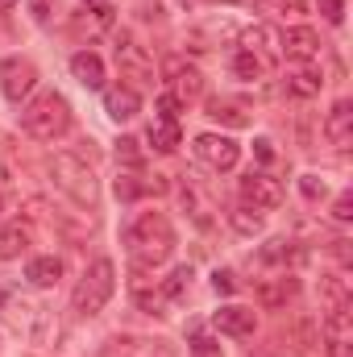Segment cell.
<instances>
[{
	"label": "cell",
	"instance_id": "1",
	"mask_svg": "<svg viewBox=\"0 0 353 357\" xmlns=\"http://www.w3.org/2000/svg\"><path fill=\"white\" fill-rule=\"evenodd\" d=\"M125 245H129L133 266L154 270L175 254V229L163 212H137L125 229Z\"/></svg>",
	"mask_w": 353,
	"mask_h": 357
},
{
	"label": "cell",
	"instance_id": "2",
	"mask_svg": "<svg viewBox=\"0 0 353 357\" xmlns=\"http://www.w3.org/2000/svg\"><path fill=\"white\" fill-rule=\"evenodd\" d=\"M21 129L38 142H54L71 129V104L59 91H42L21 108Z\"/></svg>",
	"mask_w": 353,
	"mask_h": 357
},
{
	"label": "cell",
	"instance_id": "3",
	"mask_svg": "<svg viewBox=\"0 0 353 357\" xmlns=\"http://www.w3.org/2000/svg\"><path fill=\"white\" fill-rule=\"evenodd\" d=\"M112 291H117V266H112L108 258H96V262L84 270V278L75 282L71 312H75V316H96V312H104V303L112 299Z\"/></svg>",
	"mask_w": 353,
	"mask_h": 357
},
{
	"label": "cell",
	"instance_id": "4",
	"mask_svg": "<svg viewBox=\"0 0 353 357\" xmlns=\"http://www.w3.org/2000/svg\"><path fill=\"white\" fill-rule=\"evenodd\" d=\"M50 175H54V187L67 191L80 208H96V204H100L96 175H91V167L80 158V154H59V158L50 162Z\"/></svg>",
	"mask_w": 353,
	"mask_h": 357
},
{
	"label": "cell",
	"instance_id": "5",
	"mask_svg": "<svg viewBox=\"0 0 353 357\" xmlns=\"http://www.w3.org/2000/svg\"><path fill=\"white\" fill-rule=\"evenodd\" d=\"M117 67H121V79L129 84H154V59L146 54V46L133 38V33H117Z\"/></svg>",
	"mask_w": 353,
	"mask_h": 357
},
{
	"label": "cell",
	"instance_id": "6",
	"mask_svg": "<svg viewBox=\"0 0 353 357\" xmlns=\"http://www.w3.org/2000/svg\"><path fill=\"white\" fill-rule=\"evenodd\" d=\"M191 150H195V158H200L204 167H212V171H233L237 158H241V146H237L233 137H216V133H200Z\"/></svg>",
	"mask_w": 353,
	"mask_h": 357
},
{
	"label": "cell",
	"instance_id": "7",
	"mask_svg": "<svg viewBox=\"0 0 353 357\" xmlns=\"http://www.w3.org/2000/svg\"><path fill=\"white\" fill-rule=\"evenodd\" d=\"M241 199L254 204V208H262V212H270V208H278V204L287 199V191H283V183H278L274 175L250 171V175L241 178Z\"/></svg>",
	"mask_w": 353,
	"mask_h": 357
},
{
	"label": "cell",
	"instance_id": "8",
	"mask_svg": "<svg viewBox=\"0 0 353 357\" xmlns=\"http://www.w3.org/2000/svg\"><path fill=\"white\" fill-rule=\"evenodd\" d=\"M33 84H38V67L29 59H4L0 63V88H4V96L13 104H21L33 91Z\"/></svg>",
	"mask_w": 353,
	"mask_h": 357
},
{
	"label": "cell",
	"instance_id": "9",
	"mask_svg": "<svg viewBox=\"0 0 353 357\" xmlns=\"http://www.w3.org/2000/svg\"><path fill=\"white\" fill-rule=\"evenodd\" d=\"M163 79L171 84V96H179L183 104H187V100H195V96L204 91V75H200L191 63H183L179 54H171V59L163 63Z\"/></svg>",
	"mask_w": 353,
	"mask_h": 357
},
{
	"label": "cell",
	"instance_id": "10",
	"mask_svg": "<svg viewBox=\"0 0 353 357\" xmlns=\"http://www.w3.org/2000/svg\"><path fill=\"white\" fill-rule=\"evenodd\" d=\"M241 50L246 54H254L258 63L266 67H274L278 59H283V46H278V29H270V25H250L246 33H241Z\"/></svg>",
	"mask_w": 353,
	"mask_h": 357
},
{
	"label": "cell",
	"instance_id": "11",
	"mask_svg": "<svg viewBox=\"0 0 353 357\" xmlns=\"http://www.w3.org/2000/svg\"><path fill=\"white\" fill-rule=\"evenodd\" d=\"M324 345L329 357H353V316L350 307H333L324 320Z\"/></svg>",
	"mask_w": 353,
	"mask_h": 357
},
{
	"label": "cell",
	"instance_id": "12",
	"mask_svg": "<svg viewBox=\"0 0 353 357\" xmlns=\"http://www.w3.org/2000/svg\"><path fill=\"white\" fill-rule=\"evenodd\" d=\"M278 46H283V59L312 63V59L320 54V33L308 29V25H291L287 33H278Z\"/></svg>",
	"mask_w": 353,
	"mask_h": 357
},
{
	"label": "cell",
	"instance_id": "13",
	"mask_svg": "<svg viewBox=\"0 0 353 357\" xmlns=\"http://www.w3.org/2000/svg\"><path fill=\"white\" fill-rule=\"evenodd\" d=\"M324 137L337 150H350L353 146V104L350 100H337L333 104V112L324 116Z\"/></svg>",
	"mask_w": 353,
	"mask_h": 357
},
{
	"label": "cell",
	"instance_id": "14",
	"mask_svg": "<svg viewBox=\"0 0 353 357\" xmlns=\"http://www.w3.org/2000/svg\"><path fill=\"white\" fill-rule=\"evenodd\" d=\"M179 199H183V208H187V216L200 225V229H212V212H216V204H212V195L200 187V183H183L179 187Z\"/></svg>",
	"mask_w": 353,
	"mask_h": 357
},
{
	"label": "cell",
	"instance_id": "15",
	"mask_svg": "<svg viewBox=\"0 0 353 357\" xmlns=\"http://www.w3.org/2000/svg\"><path fill=\"white\" fill-rule=\"evenodd\" d=\"M104 112L121 125V121H133L137 112H142V96L137 88H129V84H121V88H108L104 91Z\"/></svg>",
	"mask_w": 353,
	"mask_h": 357
},
{
	"label": "cell",
	"instance_id": "16",
	"mask_svg": "<svg viewBox=\"0 0 353 357\" xmlns=\"http://www.w3.org/2000/svg\"><path fill=\"white\" fill-rule=\"evenodd\" d=\"M254 324H258V316H254L250 307H220V312L212 316V328L225 333V337H250Z\"/></svg>",
	"mask_w": 353,
	"mask_h": 357
},
{
	"label": "cell",
	"instance_id": "17",
	"mask_svg": "<svg viewBox=\"0 0 353 357\" xmlns=\"http://www.w3.org/2000/svg\"><path fill=\"white\" fill-rule=\"evenodd\" d=\"M71 75H75L88 91H100V88H104V63H100V54L80 50V54L71 59Z\"/></svg>",
	"mask_w": 353,
	"mask_h": 357
},
{
	"label": "cell",
	"instance_id": "18",
	"mask_svg": "<svg viewBox=\"0 0 353 357\" xmlns=\"http://www.w3.org/2000/svg\"><path fill=\"white\" fill-rule=\"evenodd\" d=\"M29 237H33V233H29V220H21V216H17V220H8V225L0 229V258H4V262H8V258H17V254L29 245Z\"/></svg>",
	"mask_w": 353,
	"mask_h": 357
},
{
	"label": "cell",
	"instance_id": "19",
	"mask_svg": "<svg viewBox=\"0 0 353 357\" xmlns=\"http://www.w3.org/2000/svg\"><path fill=\"white\" fill-rule=\"evenodd\" d=\"M208 116L220 121V125H233V129H246L250 125V108L241 100H212L208 104Z\"/></svg>",
	"mask_w": 353,
	"mask_h": 357
},
{
	"label": "cell",
	"instance_id": "20",
	"mask_svg": "<svg viewBox=\"0 0 353 357\" xmlns=\"http://www.w3.org/2000/svg\"><path fill=\"white\" fill-rule=\"evenodd\" d=\"M150 142H154L158 154H175L179 150V121L154 116V121H150Z\"/></svg>",
	"mask_w": 353,
	"mask_h": 357
},
{
	"label": "cell",
	"instance_id": "21",
	"mask_svg": "<svg viewBox=\"0 0 353 357\" xmlns=\"http://www.w3.org/2000/svg\"><path fill=\"white\" fill-rule=\"evenodd\" d=\"M142 191H167V183H163V175H154V178L121 175V178H117V195H121V199H137Z\"/></svg>",
	"mask_w": 353,
	"mask_h": 357
},
{
	"label": "cell",
	"instance_id": "22",
	"mask_svg": "<svg viewBox=\"0 0 353 357\" xmlns=\"http://www.w3.org/2000/svg\"><path fill=\"white\" fill-rule=\"evenodd\" d=\"M59 274H63V262H59V258H33L29 270H25V278H29L33 287H54Z\"/></svg>",
	"mask_w": 353,
	"mask_h": 357
},
{
	"label": "cell",
	"instance_id": "23",
	"mask_svg": "<svg viewBox=\"0 0 353 357\" xmlns=\"http://www.w3.org/2000/svg\"><path fill=\"white\" fill-rule=\"evenodd\" d=\"M320 88H324V79H320L316 71H295V75H287V91H291V96H316Z\"/></svg>",
	"mask_w": 353,
	"mask_h": 357
},
{
	"label": "cell",
	"instance_id": "24",
	"mask_svg": "<svg viewBox=\"0 0 353 357\" xmlns=\"http://www.w3.org/2000/svg\"><path fill=\"white\" fill-rule=\"evenodd\" d=\"M320 287H324V299H329V312H333V307H350V291H345V278H337V274H329V278H324Z\"/></svg>",
	"mask_w": 353,
	"mask_h": 357
},
{
	"label": "cell",
	"instance_id": "25",
	"mask_svg": "<svg viewBox=\"0 0 353 357\" xmlns=\"http://www.w3.org/2000/svg\"><path fill=\"white\" fill-rule=\"evenodd\" d=\"M187 287H191V270H187V266H179L175 274H171V278L163 282V299L171 303V299H179V295H183Z\"/></svg>",
	"mask_w": 353,
	"mask_h": 357
},
{
	"label": "cell",
	"instance_id": "26",
	"mask_svg": "<svg viewBox=\"0 0 353 357\" xmlns=\"http://www.w3.org/2000/svg\"><path fill=\"white\" fill-rule=\"evenodd\" d=\"M254 8L262 13H278V17H291V13H303V0H250Z\"/></svg>",
	"mask_w": 353,
	"mask_h": 357
},
{
	"label": "cell",
	"instance_id": "27",
	"mask_svg": "<svg viewBox=\"0 0 353 357\" xmlns=\"http://www.w3.org/2000/svg\"><path fill=\"white\" fill-rule=\"evenodd\" d=\"M233 71H237L241 79H258V75H262V63H258L254 54H246V50H241V54L233 59Z\"/></svg>",
	"mask_w": 353,
	"mask_h": 357
},
{
	"label": "cell",
	"instance_id": "28",
	"mask_svg": "<svg viewBox=\"0 0 353 357\" xmlns=\"http://www.w3.org/2000/svg\"><path fill=\"white\" fill-rule=\"evenodd\" d=\"M117 158H121V162H129V167H142V162H146V154H142V146H137L133 137H125V142L117 146Z\"/></svg>",
	"mask_w": 353,
	"mask_h": 357
},
{
	"label": "cell",
	"instance_id": "29",
	"mask_svg": "<svg viewBox=\"0 0 353 357\" xmlns=\"http://www.w3.org/2000/svg\"><path fill=\"white\" fill-rule=\"evenodd\" d=\"M179 112H183V100L179 96H158V116H167V121H179Z\"/></svg>",
	"mask_w": 353,
	"mask_h": 357
},
{
	"label": "cell",
	"instance_id": "30",
	"mask_svg": "<svg viewBox=\"0 0 353 357\" xmlns=\"http://www.w3.org/2000/svg\"><path fill=\"white\" fill-rule=\"evenodd\" d=\"M333 216H337L341 225H350V220H353V195H350V191H341V195H337V204H333Z\"/></svg>",
	"mask_w": 353,
	"mask_h": 357
},
{
	"label": "cell",
	"instance_id": "31",
	"mask_svg": "<svg viewBox=\"0 0 353 357\" xmlns=\"http://www.w3.org/2000/svg\"><path fill=\"white\" fill-rule=\"evenodd\" d=\"M191 357H220V345H212V337L200 333V337L191 341Z\"/></svg>",
	"mask_w": 353,
	"mask_h": 357
},
{
	"label": "cell",
	"instance_id": "32",
	"mask_svg": "<svg viewBox=\"0 0 353 357\" xmlns=\"http://www.w3.org/2000/svg\"><path fill=\"white\" fill-rule=\"evenodd\" d=\"M212 287H216V295H233V291H237V278H233L229 270H216V274H212Z\"/></svg>",
	"mask_w": 353,
	"mask_h": 357
},
{
	"label": "cell",
	"instance_id": "33",
	"mask_svg": "<svg viewBox=\"0 0 353 357\" xmlns=\"http://www.w3.org/2000/svg\"><path fill=\"white\" fill-rule=\"evenodd\" d=\"M233 225H237L241 233H254L262 220H258V216H250V208H237V212H233Z\"/></svg>",
	"mask_w": 353,
	"mask_h": 357
},
{
	"label": "cell",
	"instance_id": "34",
	"mask_svg": "<svg viewBox=\"0 0 353 357\" xmlns=\"http://www.w3.org/2000/svg\"><path fill=\"white\" fill-rule=\"evenodd\" d=\"M320 13H324V21L341 25V17H345V4H341V0H320Z\"/></svg>",
	"mask_w": 353,
	"mask_h": 357
},
{
	"label": "cell",
	"instance_id": "35",
	"mask_svg": "<svg viewBox=\"0 0 353 357\" xmlns=\"http://www.w3.org/2000/svg\"><path fill=\"white\" fill-rule=\"evenodd\" d=\"M299 187H303V195H308V199H320V195H324V178H316V175H303Z\"/></svg>",
	"mask_w": 353,
	"mask_h": 357
},
{
	"label": "cell",
	"instance_id": "36",
	"mask_svg": "<svg viewBox=\"0 0 353 357\" xmlns=\"http://www.w3.org/2000/svg\"><path fill=\"white\" fill-rule=\"evenodd\" d=\"M254 146H258V158H262V162H274V150H270V142H254Z\"/></svg>",
	"mask_w": 353,
	"mask_h": 357
},
{
	"label": "cell",
	"instance_id": "37",
	"mask_svg": "<svg viewBox=\"0 0 353 357\" xmlns=\"http://www.w3.org/2000/svg\"><path fill=\"white\" fill-rule=\"evenodd\" d=\"M33 8H38V17H46V8H50V0H33Z\"/></svg>",
	"mask_w": 353,
	"mask_h": 357
},
{
	"label": "cell",
	"instance_id": "38",
	"mask_svg": "<svg viewBox=\"0 0 353 357\" xmlns=\"http://www.w3.org/2000/svg\"><path fill=\"white\" fill-rule=\"evenodd\" d=\"M13 4H17V0H0V13H8V8H13Z\"/></svg>",
	"mask_w": 353,
	"mask_h": 357
},
{
	"label": "cell",
	"instance_id": "39",
	"mask_svg": "<svg viewBox=\"0 0 353 357\" xmlns=\"http://www.w3.org/2000/svg\"><path fill=\"white\" fill-rule=\"evenodd\" d=\"M88 4H91V8H96V4H104V0H88Z\"/></svg>",
	"mask_w": 353,
	"mask_h": 357
}]
</instances>
